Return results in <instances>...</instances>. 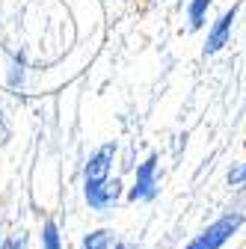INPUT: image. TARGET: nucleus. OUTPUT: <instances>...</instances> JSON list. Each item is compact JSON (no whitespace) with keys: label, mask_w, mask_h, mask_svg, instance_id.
I'll list each match as a JSON object with an SVG mask.
<instances>
[{"label":"nucleus","mask_w":246,"mask_h":249,"mask_svg":"<svg viewBox=\"0 0 246 249\" xmlns=\"http://www.w3.org/2000/svg\"><path fill=\"white\" fill-rule=\"evenodd\" d=\"M240 226H243V213L240 211L226 213V216H220V220H213L196 240H190L184 249H223L240 231Z\"/></svg>","instance_id":"1"},{"label":"nucleus","mask_w":246,"mask_h":249,"mask_svg":"<svg viewBox=\"0 0 246 249\" xmlns=\"http://www.w3.org/2000/svg\"><path fill=\"white\" fill-rule=\"evenodd\" d=\"M113 163H116V142H104L98 151H92L83 166V190H92V187H101L104 181H110Z\"/></svg>","instance_id":"2"},{"label":"nucleus","mask_w":246,"mask_h":249,"mask_svg":"<svg viewBox=\"0 0 246 249\" xmlns=\"http://www.w3.org/2000/svg\"><path fill=\"white\" fill-rule=\"evenodd\" d=\"M158 196V154H148V158L137 166V178L134 187L128 190L131 202H151Z\"/></svg>","instance_id":"3"},{"label":"nucleus","mask_w":246,"mask_h":249,"mask_svg":"<svg viewBox=\"0 0 246 249\" xmlns=\"http://www.w3.org/2000/svg\"><path fill=\"white\" fill-rule=\"evenodd\" d=\"M234 18H237V6L226 9L217 21H213V27L208 30V42H205V53H208V56H211V53H217V51H223V48L228 45V39H231V27H234Z\"/></svg>","instance_id":"4"},{"label":"nucleus","mask_w":246,"mask_h":249,"mask_svg":"<svg viewBox=\"0 0 246 249\" xmlns=\"http://www.w3.org/2000/svg\"><path fill=\"white\" fill-rule=\"evenodd\" d=\"M122 196V181L119 178H110L104 181L101 187H92V190H83V199L92 211H110Z\"/></svg>","instance_id":"5"},{"label":"nucleus","mask_w":246,"mask_h":249,"mask_svg":"<svg viewBox=\"0 0 246 249\" xmlns=\"http://www.w3.org/2000/svg\"><path fill=\"white\" fill-rule=\"evenodd\" d=\"M80 249H119V240H116V231L110 229H98V231H89L83 240H80Z\"/></svg>","instance_id":"6"},{"label":"nucleus","mask_w":246,"mask_h":249,"mask_svg":"<svg viewBox=\"0 0 246 249\" xmlns=\"http://www.w3.org/2000/svg\"><path fill=\"white\" fill-rule=\"evenodd\" d=\"M42 249H63V234H59V226L53 220L42 223Z\"/></svg>","instance_id":"7"},{"label":"nucleus","mask_w":246,"mask_h":249,"mask_svg":"<svg viewBox=\"0 0 246 249\" xmlns=\"http://www.w3.org/2000/svg\"><path fill=\"white\" fill-rule=\"evenodd\" d=\"M208 9H211V0H190V6H187V15H190V30L205 27Z\"/></svg>","instance_id":"8"},{"label":"nucleus","mask_w":246,"mask_h":249,"mask_svg":"<svg viewBox=\"0 0 246 249\" xmlns=\"http://www.w3.org/2000/svg\"><path fill=\"white\" fill-rule=\"evenodd\" d=\"M0 249H27V234L9 237V240H0Z\"/></svg>","instance_id":"9"},{"label":"nucleus","mask_w":246,"mask_h":249,"mask_svg":"<svg viewBox=\"0 0 246 249\" xmlns=\"http://www.w3.org/2000/svg\"><path fill=\"white\" fill-rule=\"evenodd\" d=\"M228 181L231 184H246V163H240L237 169H231L228 172Z\"/></svg>","instance_id":"10"},{"label":"nucleus","mask_w":246,"mask_h":249,"mask_svg":"<svg viewBox=\"0 0 246 249\" xmlns=\"http://www.w3.org/2000/svg\"><path fill=\"white\" fill-rule=\"evenodd\" d=\"M21 80H24V59H18V62H15V69H12V77H9V83H12V86H21Z\"/></svg>","instance_id":"11"},{"label":"nucleus","mask_w":246,"mask_h":249,"mask_svg":"<svg viewBox=\"0 0 246 249\" xmlns=\"http://www.w3.org/2000/svg\"><path fill=\"white\" fill-rule=\"evenodd\" d=\"M0 240H3V234H0Z\"/></svg>","instance_id":"12"}]
</instances>
